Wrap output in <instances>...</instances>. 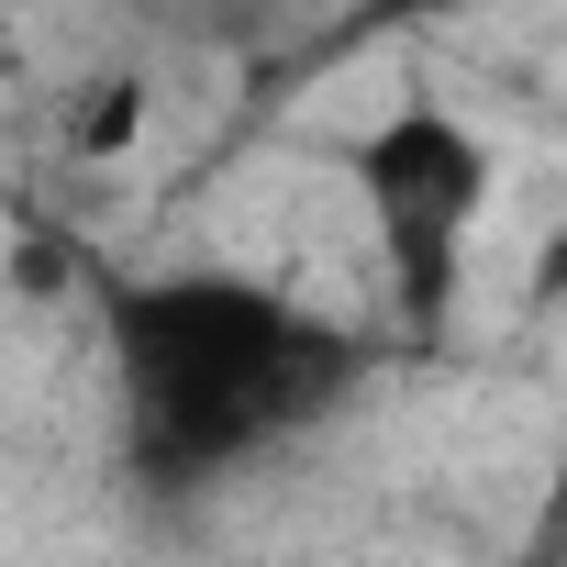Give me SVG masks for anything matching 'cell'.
I'll return each instance as SVG.
<instances>
[{
    "instance_id": "cell-1",
    "label": "cell",
    "mask_w": 567,
    "mask_h": 567,
    "mask_svg": "<svg viewBox=\"0 0 567 567\" xmlns=\"http://www.w3.org/2000/svg\"><path fill=\"white\" fill-rule=\"evenodd\" d=\"M101 357L123 401V456L145 478H234L290 434L334 423L368 379V334L301 312L245 267H156L101 290Z\"/></svg>"
},
{
    "instance_id": "cell-2",
    "label": "cell",
    "mask_w": 567,
    "mask_h": 567,
    "mask_svg": "<svg viewBox=\"0 0 567 567\" xmlns=\"http://www.w3.org/2000/svg\"><path fill=\"white\" fill-rule=\"evenodd\" d=\"M346 178H357V212H368V245H379V290H390L401 334H434L456 312V290H467L478 223L501 200V145L456 101L412 90L346 145Z\"/></svg>"
},
{
    "instance_id": "cell-3",
    "label": "cell",
    "mask_w": 567,
    "mask_h": 567,
    "mask_svg": "<svg viewBox=\"0 0 567 567\" xmlns=\"http://www.w3.org/2000/svg\"><path fill=\"white\" fill-rule=\"evenodd\" d=\"M467 12H489V0H357L323 56H368V45H401V34H434V23H467Z\"/></svg>"
},
{
    "instance_id": "cell-4",
    "label": "cell",
    "mask_w": 567,
    "mask_h": 567,
    "mask_svg": "<svg viewBox=\"0 0 567 567\" xmlns=\"http://www.w3.org/2000/svg\"><path fill=\"white\" fill-rule=\"evenodd\" d=\"M545 556H567V445H556V501H545Z\"/></svg>"
}]
</instances>
